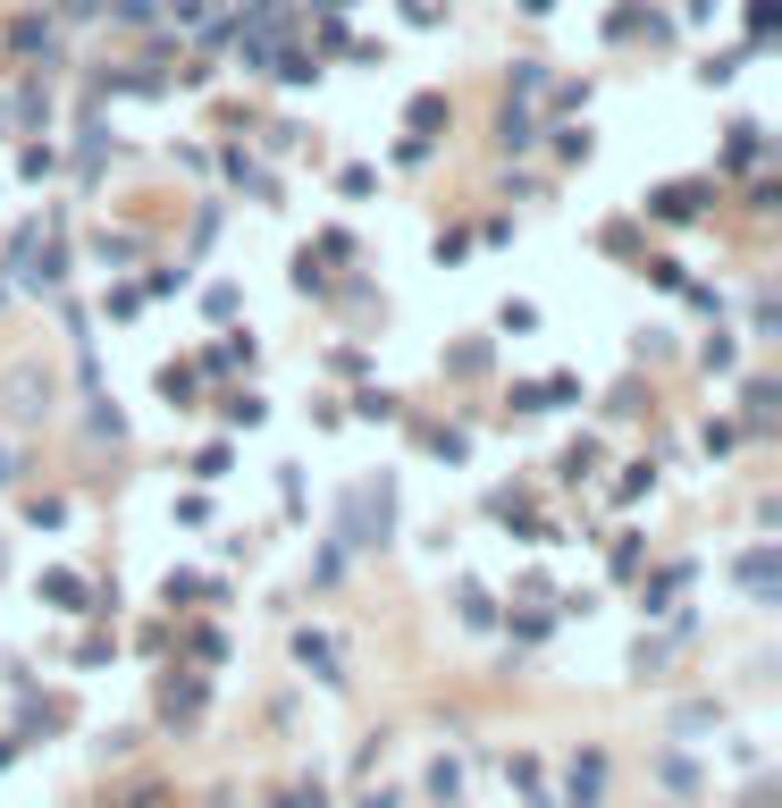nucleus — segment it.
Here are the masks:
<instances>
[{
    "instance_id": "1",
    "label": "nucleus",
    "mask_w": 782,
    "mask_h": 808,
    "mask_svg": "<svg viewBox=\"0 0 782 808\" xmlns=\"http://www.w3.org/2000/svg\"><path fill=\"white\" fill-rule=\"evenodd\" d=\"M18 287H59V228L18 236Z\"/></svg>"
},
{
    "instance_id": "2",
    "label": "nucleus",
    "mask_w": 782,
    "mask_h": 808,
    "mask_svg": "<svg viewBox=\"0 0 782 808\" xmlns=\"http://www.w3.org/2000/svg\"><path fill=\"white\" fill-rule=\"evenodd\" d=\"M295 657H304V666L320 673V682H345V673H337L345 657H337V640H328V632H295Z\"/></svg>"
},
{
    "instance_id": "3",
    "label": "nucleus",
    "mask_w": 782,
    "mask_h": 808,
    "mask_svg": "<svg viewBox=\"0 0 782 808\" xmlns=\"http://www.w3.org/2000/svg\"><path fill=\"white\" fill-rule=\"evenodd\" d=\"M597 791H606V758L581 750V758H573V808H597Z\"/></svg>"
},
{
    "instance_id": "4",
    "label": "nucleus",
    "mask_w": 782,
    "mask_h": 808,
    "mask_svg": "<svg viewBox=\"0 0 782 808\" xmlns=\"http://www.w3.org/2000/svg\"><path fill=\"white\" fill-rule=\"evenodd\" d=\"M51 42H59V35H51V18H18V26H9V51H26V59H34V51L51 59Z\"/></svg>"
},
{
    "instance_id": "5",
    "label": "nucleus",
    "mask_w": 782,
    "mask_h": 808,
    "mask_svg": "<svg viewBox=\"0 0 782 808\" xmlns=\"http://www.w3.org/2000/svg\"><path fill=\"white\" fill-rule=\"evenodd\" d=\"M741 581H749V598H774V548H749V556H741Z\"/></svg>"
},
{
    "instance_id": "6",
    "label": "nucleus",
    "mask_w": 782,
    "mask_h": 808,
    "mask_svg": "<svg viewBox=\"0 0 782 808\" xmlns=\"http://www.w3.org/2000/svg\"><path fill=\"white\" fill-rule=\"evenodd\" d=\"M649 211H656V219H699V186H665Z\"/></svg>"
},
{
    "instance_id": "7",
    "label": "nucleus",
    "mask_w": 782,
    "mask_h": 808,
    "mask_svg": "<svg viewBox=\"0 0 782 808\" xmlns=\"http://www.w3.org/2000/svg\"><path fill=\"white\" fill-rule=\"evenodd\" d=\"M219 413H228V422H245V430H253V422H261V413H269V404H261V396H253V387H236V396H228V404H219Z\"/></svg>"
},
{
    "instance_id": "8",
    "label": "nucleus",
    "mask_w": 782,
    "mask_h": 808,
    "mask_svg": "<svg viewBox=\"0 0 782 808\" xmlns=\"http://www.w3.org/2000/svg\"><path fill=\"white\" fill-rule=\"evenodd\" d=\"M749 160H765V135L758 127H732V169H749Z\"/></svg>"
},
{
    "instance_id": "9",
    "label": "nucleus",
    "mask_w": 782,
    "mask_h": 808,
    "mask_svg": "<svg viewBox=\"0 0 782 808\" xmlns=\"http://www.w3.org/2000/svg\"><path fill=\"white\" fill-rule=\"evenodd\" d=\"M522 144H538V127H531V110H505V152H522Z\"/></svg>"
},
{
    "instance_id": "10",
    "label": "nucleus",
    "mask_w": 782,
    "mask_h": 808,
    "mask_svg": "<svg viewBox=\"0 0 782 808\" xmlns=\"http://www.w3.org/2000/svg\"><path fill=\"white\" fill-rule=\"evenodd\" d=\"M42 598H59V607H77V598H85V581H77V573H42Z\"/></svg>"
},
{
    "instance_id": "11",
    "label": "nucleus",
    "mask_w": 782,
    "mask_h": 808,
    "mask_svg": "<svg viewBox=\"0 0 782 808\" xmlns=\"http://www.w3.org/2000/svg\"><path fill=\"white\" fill-rule=\"evenodd\" d=\"M0 481H9V472H0Z\"/></svg>"
}]
</instances>
